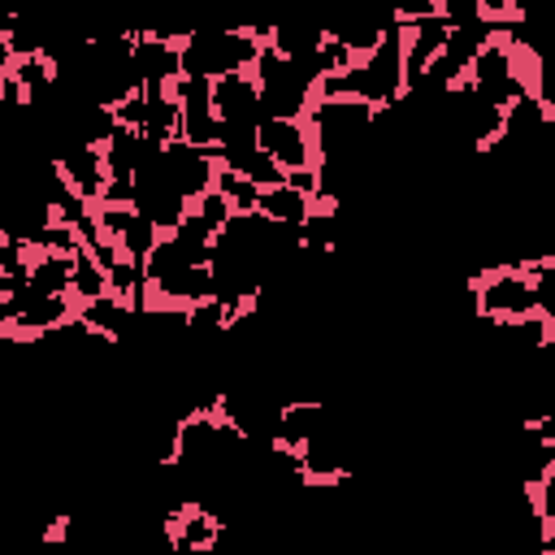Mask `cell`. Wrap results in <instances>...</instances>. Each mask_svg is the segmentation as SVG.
Returning a JSON list of instances; mask_svg holds the SVG:
<instances>
[{
    "label": "cell",
    "instance_id": "obj_1",
    "mask_svg": "<svg viewBox=\"0 0 555 555\" xmlns=\"http://www.w3.org/2000/svg\"><path fill=\"white\" fill-rule=\"evenodd\" d=\"M264 52V39L251 22H204L182 39V74L221 78L251 69Z\"/></svg>",
    "mask_w": 555,
    "mask_h": 555
},
{
    "label": "cell",
    "instance_id": "obj_2",
    "mask_svg": "<svg viewBox=\"0 0 555 555\" xmlns=\"http://www.w3.org/2000/svg\"><path fill=\"white\" fill-rule=\"evenodd\" d=\"M468 312L503 325V321H520L529 312H538L533 286L525 278V260H503V264H486L477 278H468Z\"/></svg>",
    "mask_w": 555,
    "mask_h": 555
},
{
    "label": "cell",
    "instance_id": "obj_3",
    "mask_svg": "<svg viewBox=\"0 0 555 555\" xmlns=\"http://www.w3.org/2000/svg\"><path fill=\"white\" fill-rule=\"evenodd\" d=\"M260 82V117H308L317 104V87L299 69V61L282 56L273 43H264L260 61L251 65Z\"/></svg>",
    "mask_w": 555,
    "mask_h": 555
},
{
    "label": "cell",
    "instance_id": "obj_4",
    "mask_svg": "<svg viewBox=\"0 0 555 555\" xmlns=\"http://www.w3.org/2000/svg\"><path fill=\"white\" fill-rule=\"evenodd\" d=\"M156 169H160V178H169V182L195 204L204 191L217 186L221 160H217V147H199V143H191V139H173V143L160 147Z\"/></svg>",
    "mask_w": 555,
    "mask_h": 555
},
{
    "label": "cell",
    "instance_id": "obj_5",
    "mask_svg": "<svg viewBox=\"0 0 555 555\" xmlns=\"http://www.w3.org/2000/svg\"><path fill=\"white\" fill-rule=\"evenodd\" d=\"M256 143H260L286 173H291V169H312V165H321V152H317V139H312L308 117H260Z\"/></svg>",
    "mask_w": 555,
    "mask_h": 555
},
{
    "label": "cell",
    "instance_id": "obj_6",
    "mask_svg": "<svg viewBox=\"0 0 555 555\" xmlns=\"http://www.w3.org/2000/svg\"><path fill=\"white\" fill-rule=\"evenodd\" d=\"M52 160H56V169L65 173V182H69L87 204H100V199H104L108 160H104V147H100V143H65Z\"/></svg>",
    "mask_w": 555,
    "mask_h": 555
},
{
    "label": "cell",
    "instance_id": "obj_7",
    "mask_svg": "<svg viewBox=\"0 0 555 555\" xmlns=\"http://www.w3.org/2000/svg\"><path fill=\"white\" fill-rule=\"evenodd\" d=\"M403 22V69H408V87L429 69V61L447 48L451 39V22L442 13H425V17H399Z\"/></svg>",
    "mask_w": 555,
    "mask_h": 555
},
{
    "label": "cell",
    "instance_id": "obj_8",
    "mask_svg": "<svg viewBox=\"0 0 555 555\" xmlns=\"http://www.w3.org/2000/svg\"><path fill=\"white\" fill-rule=\"evenodd\" d=\"M212 108L221 126H260V82L251 69L212 78Z\"/></svg>",
    "mask_w": 555,
    "mask_h": 555
},
{
    "label": "cell",
    "instance_id": "obj_9",
    "mask_svg": "<svg viewBox=\"0 0 555 555\" xmlns=\"http://www.w3.org/2000/svg\"><path fill=\"white\" fill-rule=\"evenodd\" d=\"M134 69L143 87H173L182 78V43L160 35H134Z\"/></svg>",
    "mask_w": 555,
    "mask_h": 555
},
{
    "label": "cell",
    "instance_id": "obj_10",
    "mask_svg": "<svg viewBox=\"0 0 555 555\" xmlns=\"http://www.w3.org/2000/svg\"><path fill=\"white\" fill-rule=\"evenodd\" d=\"M312 204H317V195H308V191H299V186H291V182H278V186H264V191H260V208H256V212H264V217L278 221V225L299 230V225L308 221Z\"/></svg>",
    "mask_w": 555,
    "mask_h": 555
},
{
    "label": "cell",
    "instance_id": "obj_11",
    "mask_svg": "<svg viewBox=\"0 0 555 555\" xmlns=\"http://www.w3.org/2000/svg\"><path fill=\"white\" fill-rule=\"evenodd\" d=\"M74 256H65V251H30V286L35 291H48V295H69Z\"/></svg>",
    "mask_w": 555,
    "mask_h": 555
},
{
    "label": "cell",
    "instance_id": "obj_12",
    "mask_svg": "<svg viewBox=\"0 0 555 555\" xmlns=\"http://www.w3.org/2000/svg\"><path fill=\"white\" fill-rule=\"evenodd\" d=\"M69 295H74V304H87V299L108 295V269L95 260L91 247H78V256H74V282H69Z\"/></svg>",
    "mask_w": 555,
    "mask_h": 555
},
{
    "label": "cell",
    "instance_id": "obj_13",
    "mask_svg": "<svg viewBox=\"0 0 555 555\" xmlns=\"http://www.w3.org/2000/svg\"><path fill=\"white\" fill-rule=\"evenodd\" d=\"M525 278H529V286H533L538 312H555V251L529 256V260H525Z\"/></svg>",
    "mask_w": 555,
    "mask_h": 555
},
{
    "label": "cell",
    "instance_id": "obj_14",
    "mask_svg": "<svg viewBox=\"0 0 555 555\" xmlns=\"http://www.w3.org/2000/svg\"><path fill=\"white\" fill-rule=\"evenodd\" d=\"M217 191L230 199V208H234V212H256V208H260V191H264V186H256L251 178H243V173H234V169H225V165H221V173H217Z\"/></svg>",
    "mask_w": 555,
    "mask_h": 555
},
{
    "label": "cell",
    "instance_id": "obj_15",
    "mask_svg": "<svg viewBox=\"0 0 555 555\" xmlns=\"http://www.w3.org/2000/svg\"><path fill=\"white\" fill-rule=\"evenodd\" d=\"M191 212H195V217H199V221H204L208 230H217V234H221V225H225V221L234 217L230 199H225V195H221L217 186H212V191H204V195H199V199L191 204Z\"/></svg>",
    "mask_w": 555,
    "mask_h": 555
},
{
    "label": "cell",
    "instance_id": "obj_16",
    "mask_svg": "<svg viewBox=\"0 0 555 555\" xmlns=\"http://www.w3.org/2000/svg\"><path fill=\"white\" fill-rule=\"evenodd\" d=\"M477 9H481L490 22H503V17H512V0H477Z\"/></svg>",
    "mask_w": 555,
    "mask_h": 555
}]
</instances>
